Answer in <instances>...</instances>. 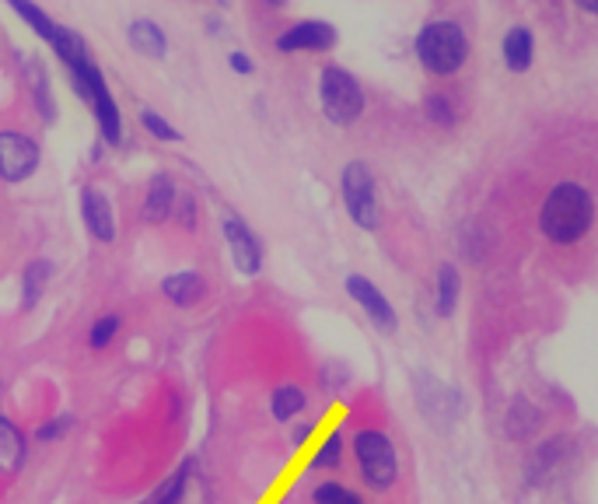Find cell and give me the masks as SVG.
Segmentation results:
<instances>
[{
    "label": "cell",
    "instance_id": "1",
    "mask_svg": "<svg viewBox=\"0 0 598 504\" xmlns=\"http://www.w3.org/2000/svg\"><path fill=\"white\" fill-rule=\"evenodd\" d=\"M595 225V197L591 189L560 179L557 186H549V194L539 207V231L546 235V243L554 246H578L581 238Z\"/></svg>",
    "mask_w": 598,
    "mask_h": 504
},
{
    "label": "cell",
    "instance_id": "2",
    "mask_svg": "<svg viewBox=\"0 0 598 504\" xmlns=\"http://www.w3.org/2000/svg\"><path fill=\"white\" fill-rule=\"evenodd\" d=\"M63 70H67L74 95L91 109L94 127H99V140L106 144V148H119L123 137H127V127H123V112H119L112 85L106 78V70L99 67V60H94L91 50H88V53H81L74 60H67Z\"/></svg>",
    "mask_w": 598,
    "mask_h": 504
},
{
    "label": "cell",
    "instance_id": "3",
    "mask_svg": "<svg viewBox=\"0 0 598 504\" xmlns=\"http://www.w3.org/2000/svg\"><path fill=\"white\" fill-rule=\"evenodd\" d=\"M413 57L430 78H456L472 57V39L456 18H427L413 32Z\"/></svg>",
    "mask_w": 598,
    "mask_h": 504
},
{
    "label": "cell",
    "instance_id": "4",
    "mask_svg": "<svg viewBox=\"0 0 598 504\" xmlns=\"http://www.w3.org/2000/svg\"><path fill=\"white\" fill-rule=\"evenodd\" d=\"M319 106L332 127H353L368 109V91L350 67L329 60L319 67Z\"/></svg>",
    "mask_w": 598,
    "mask_h": 504
},
{
    "label": "cell",
    "instance_id": "5",
    "mask_svg": "<svg viewBox=\"0 0 598 504\" xmlns=\"http://www.w3.org/2000/svg\"><path fill=\"white\" fill-rule=\"evenodd\" d=\"M350 452H353V463L365 480V487H371L375 494H386L399 484V452H396V442L381 427L357 431L350 438Z\"/></svg>",
    "mask_w": 598,
    "mask_h": 504
},
{
    "label": "cell",
    "instance_id": "6",
    "mask_svg": "<svg viewBox=\"0 0 598 504\" xmlns=\"http://www.w3.org/2000/svg\"><path fill=\"white\" fill-rule=\"evenodd\" d=\"M340 197L347 218L361 231H378L381 225V200H378V179L371 165L353 158L340 168Z\"/></svg>",
    "mask_w": 598,
    "mask_h": 504
},
{
    "label": "cell",
    "instance_id": "7",
    "mask_svg": "<svg viewBox=\"0 0 598 504\" xmlns=\"http://www.w3.org/2000/svg\"><path fill=\"white\" fill-rule=\"evenodd\" d=\"M8 4L21 14V21H26V26L39 39H46V42L53 46V53H57L60 63H67V60H74V57L91 50L88 39L78 29H70V26H63V21H57L50 11L39 4V0H8Z\"/></svg>",
    "mask_w": 598,
    "mask_h": 504
},
{
    "label": "cell",
    "instance_id": "8",
    "mask_svg": "<svg viewBox=\"0 0 598 504\" xmlns=\"http://www.w3.org/2000/svg\"><path fill=\"white\" fill-rule=\"evenodd\" d=\"M218 225H221L225 246L231 253V267L242 277L262 274V263H267V246H262L259 231L242 218V214H235V210H225Z\"/></svg>",
    "mask_w": 598,
    "mask_h": 504
},
{
    "label": "cell",
    "instance_id": "9",
    "mask_svg": "<svg viewBox=\"0 0 598 504\" xmlns=\"http://www.w3.org/2000/svg\"><path fill=\"white\" fill-rule=\"evenodd\" d=\"M42 165V144L18 130V127H0V182H26L39 172Z\"/></svg>",
    "mask_w": 598,
    "mask_h": 504
},
{
    "label": "cell",
    "instance_id": "10",
    "mask_svg": "<svg viewBox=\"0 0 598 504\" xmlns=\"http://www.w3.org/2000/svg\"><path fill=\"white\" fill-rule=\"evenodd\" d=\"M280 53H332L340 46V29L329 18H298L273 39Z\"/></svg>",
    "mask_w": 598,
    "mask_h": 504
},
{
    "label": "cell",
    "instance_id": "11",
    "mask_svg": "<svg viewBox=\"0 0 598 504\" xmlns=\"http://www.w3.org/2000/svg\"><path fill=\"white\" fill-rule=\"evenodd\" d=\"M343 291H347V298L365 312L368 316V323L378 329V333H386V336H392L396 329H399V312H396V305L389 302V295L381 291V287L371 280V277H365V274H347L343 277Z\"/></svg>",
    "mask_w": 598,
    "mask_h": 504
},
{
    "label": "cell",
    "instance_id": "12",
    "mask_svg": "<svg viewBox=\"0 0 598 504\" xmlns=\"http://www.w3.org/2000/svg\"><path fill=\"white\" fill-rule=\"evenodd\" d=\"M78 210H81L84 231L94 238V243H102V246H112V243H116V238H119L116 204H112V197L106 194L102 186L84 182L81 194H78Z\"/></svg>",
    "mask_w": 598,
    "mask_h": 504
},
{
    "label": "cell",
    "instance_id": "13",
    "mask_svg": "<svg viewBox=\"0 0 598 504\" xmlns=\"http://www.w3.org/2000/svg\"><path fill=\"white\" fill-rule=\"evenodd\" d=\"M21 78H26V91H29V106L36 109V116L46 127L57 123L60 106H57V91H53V78L50 67H46L36 53H21Z\"/></svg>",
    "mask_w": 598,
    "mask_h": 504
},
{
    "label": "cell",
    "instance_id": "14",
    "mask_svg": "<svg viewBox=\"0 0 598 504\" xmlns=\"http://www.w3.org/2000/svg\"><path fill=\"white\" fill-rule=\"evenodd\" d=\"M176 200H179L176 176H172V172H165V168H158V172H151L148 182H143L140 221H143V225H165V221H172Z\"/></svg>",
    "mask_w": 598,
    "mask_h": 504
},
{
    "label": "cell",
    "instance_id": "15",
    "mask_svg": "<svg viewBox=\"0 0 598 504\" xmlns=\"http://www.w3.org/2000/svg\"><path fill=\"white\" fill-rule=\"evenodd\" d=\"M500 60L511 70V75H529L536 63V32L525 21L508 26V32L500 36Z\"/></svg>",
    "mask_w": 598,
    "mask_h": 504
},
{
    "label": "cell",
    "instance_id": "16",
    "mask_svg": "<svg viewBox=\"0 0 598 504\" xmlns=\"http://www.w3.org/2000/svg\"><path fill=\"white\" fill-rule=\"evenodd\" d=\"M161 295L169 298L176 308H193L207 298V277L193 267L172 270V274L161 277Z\"/></svg>",
    "mask_w": 598,
    "mask_h": 504
},
{
    "label": "cell",
    "instance_id": "17",
    "mask_svg": "<svg viewBox=\"0 0 598 504\" xmlns=\"http://www.w3.org/2000/svg\"><path fill=\"white\" fill-rule=\"evenodd\" d=\"M29 463V435L8 414H0V476H18Z\"/></svg>",
    "mask_w": 598,
    "mask_h": 504
},
{
    "label": "cell",
    "instance_id": "18",
    "mask_svg": "<svg viewBox=\"0 0 598 504\" xmlns=\"http://www.w3.org/2000/svg\"><path fill=\"white\" fill-rule=\"evenodd\" d=\"M420 112L427 123H435L441 130H456L462 123V102H459V95L456 91H448V88H430L423 91V99H420Z\"/></svg>",
    "mask_w": 598,
    "mask_h": 504
},
{
    "label": "cell",
    "instance_id": "19",
    "mask_svg": "<svg viewBox=\"0 0 598 504\" xmlns=\"http://www.w3.org/2000/svg\"><path fill=\"white\" fill-rule=\"evenodd\" d=\"M53 274H57L53 259H46V256H32L26 267H21V295H18V308L21 312H32L42 302Z\"/></svg>",
    "mask_w": 598,
    "mask_h": 504
},
{
    "label": "cell",
    "instance_id": "20",
    "mask_svg": "<svg viewBox=\"0 0 598 504\" xmlns=\"http://www.w3.org/2000/svg\"><path fill=\"white\" fill-rule=\"evenodd\" d=\"M127 39H130V46H133L140 57L161 60L165 53H169V36H165V29L158 26L155 18H148V14H140V18L130 21V26H127Z\"/></svg>",
    "mask_w": 598,
    "mask_h": 504
},
{
    "label": "cell",
    "instance_id": "21",
    "mask_svg": "<svg viewBox=\"0 0 598 504\" xmlns=\"http://www.w3.org/2000/svg\"><path fill=\"white\" fill-rule=\"evenodd\" d=\"M459 302H462V270L451 259H445L435 270V312L441 319H451Z\"/></svg>",
    "mask_w": 598,
    "mask_h": 504
},
{
    "label": "cell",
    "instance_id": "22",
    "mask_svg": "<svg viewBox=\"0 0 598 504\" xmlns=\"http://www.w3.org/2000/svg\"><path fill=\"white\" fill-rule=\"evenodd\" d=\"M539 427H542V411H539V406H536L529 396H525V393H518V396L511 399V406H508V417H505L508 438H511V442H529Z\"/></svg>",
    "mask_w": 598,
    "mask_h": 504
},
{
    "label": "cell",
    "instance_id": "23",
    "mask_svg": "<svg viewBox=\"0 0 598 504\" xmlns=\"http://www.w3.org/2000/svg\"><path fill=\"white\" fill-rule=\"evenodd\" d=\"M193 473H197V459L189 455V459H182L140 504H186L189 480H193Z\"/></svg>",
    "mask_w": 598,
    "mask_h": 504
},
{
    "label": "cell",
    "instance_id": "24",
    "mask_svg": "<svg viewBox=\"0 0 598 504\" xmlns=\"http://www.w3.org/2000/svg\"><path fill=\"white\" fill-rule=\"evenodd\" d=\"M308 411V393L298 386V382H280L270 393V417L277 424H295L301 414Z\"/></svg>",
    "mask_w": 598,
    "mask_h": 504
},
{
    "label": "cell",
    "instance_id": "25",
    "mask_svg": "<svg viewBox=\"0 0 598 504\" xmlns=\"http://www.w3.org/2000/svg\"><path fill=\"white\" fill-rule=\"evenodd\" d=\"M347 459V435L340 427H332L322 435V442L308 455V470L312 473H337Z\"/></svg>",
    "mask_w": 598,
    "mask_h": 504
},
{
    "label": "cell",
    "instance_id": "26",
    "mask_svg": "<svg viewBox=\"0 0 598 504\" xmlns=\"http://www.w3.org/2000/svg\"><path fill=\"white\" fill-rule=\"evenodd\" d=\"M564 455H567V438L564 435H554V438L539 442L532 448V455H529V480H532V484H539L542 476L554 473Z\"/></svg>",
    "mask_w": 598,
    "mask_h": 504
},
{
    "label": "cell",
    "instance_id": "27",
    "mask_svg": "<svg viewBox=\"0 0 598 504\" xmlns=\"http://www.w3.org/2000/svg\"><path fill=\"white\" fill-rule=\"evenodd\" d=\"M123 333V316L119 312H102V316H94L88 333H84V340L94 354H102L116 344V336Z\"/></svg>",
    "mask_w": 598,
    "mask_h": 504
},
{
    "label": "cell",
    "instance_id": "28",
    "mask_svg": "<svg viewBox=\"0 0 598 504\" xmlns=\"http://www.w3.org/2000/svg\"><path fill=\"white\" fill-rule=\"evenodd\" d=\"M70 431H74V417L70 414H53V417H42L32 431V442L36 445H60Z\"/></svg>",
    "mask_w": 598,
    "mask_h": 504
},
{
    "label": "cell",
    "instance_id": "29",
    "mask_svg": "<svg viewBox=\"0 0 598 504\" xmlns=\"http://www.w3.org/2000/svg\"><path fill=\"white\" fill-rule=\"evenodd\" d=\"M140 127L148 130L155 140H165V144H179L182 140V130L172 123V119L165 112H158V109H151V106L140 109Z\"/></svg>",
    "mask_w": 598,
    "mask_h": 504
},
{
    "label": "cell",
    "instance_id": "30",
    "mask_svg": "<svg viewBox=\"0 0 598 504\" xmlns=\"http://www.w3.org/2000/svg\"><path fill=\"white\" fill-rule=\"evenodd\" d=\"M312 504H365V497L350 491L340 480H322V484L312 491Z\"/></svg>",
    "mask_w": 598,
    "mask_h": 504
},
{
    "label": "cell",
    "instance_id": "31",
    "mask_svg": "<svg viewBox=\"0 0 598 504\" xmlns=\"http://www.w3.org/2000/svg\"><path fill=\"white\" fill-rule=\"evenodd\" d=\"M172 221L182 228V231H197L200 228V197L197 194H182L179 189V200H176V210H172Z\"/></svg>",
    "mask_w": 598,
    "mask_h": 504
},
{
    "label": "cell",
    "instance_id": "32",
    "mask_svg": "<svg viewBox=\"0 0 598 504\" xmlns=\"http://www.w3.org/2000/svg\"><path fill=\"white\" fill-rule=\"evenodd\" d=\"M316 435H319V424H316V421H295V424H291V448L312 445Z\"/></svg>",
    "mask_w": 598,
    "mask_h": 504
},
{
    "label": "cell",
    "instance_id": "33",
    "mask_svg": "<svg viewBox=\"0 0 598 504\" xmlns=\"http://www.w3.org/2000/svg\"><path fill=\"white\" fill-rule=\"evenodd\" d=\"M228 63H231L235 75H252V70H256V60H252L246 50H231V53H228Z\"/></svg>",
    "mask_w": 598,
    "mask_h": 504
},
{
    "label": "cell",
    "instance_id": "34",
    "mask_svg": "<svg viewBox=\"0 0 598 504\" xmlns=\"http://www.w3.org/2000/svg\"><path fill=\"white\" fill-rule=\"evenodd\" d=\"M574 8L585 11L588 18H598V0H574Z\"/></svg>",
    "mask_w": 598,
    "mask_h": 504
},
{
    "label": "cell",
    "instance_id": "35",
    "mask_svg": "<svg viewBox=\"0 0 598 504\" xmlns=\"http://www.w3.org/2000/svg\"><path fill=\"white\" fill-rule=\"evenodd\" d=\"M262 4H267V8H283L287 0H262Z\"/></svg>",
    "mask_w": 598,
    "mask_h": 504
},
{
    "label": "cell",
    "instance_id": "36",
    "mask_svg": "<svg viewBox=\"0 0 598 504\" xmlns=\"http://www.w3.org/2000/svg\"><path fill=\"white\" fill-rule=\"evenodd\" d=\"M4 389H8V382H4V378H0V396H4Z\"/></svg>",
    "mask_w": 598,
    "mask_h": 504
},
{
    "label": "cell",
    "instance_id": "37",
    "mask_svg": "<svg viewBox=\"0 0 598 504\" xmlns=\"http://www.w3.org/2000/svg\"><path fill=\"white\" fill-rule=\"evenodd\" d=\"M218 4H228V0H218Z\"/></svg>",
    "mask_w": 598,
    "mask_h": 504
}]
</instances>
